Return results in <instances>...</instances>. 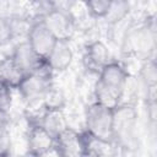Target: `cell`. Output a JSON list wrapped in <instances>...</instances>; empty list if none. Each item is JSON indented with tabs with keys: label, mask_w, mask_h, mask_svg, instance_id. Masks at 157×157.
I'll use <instances>...</instances> for the list:
<instances>
[{
	"label": "cell",
	"mask_w": 157,
	"mask_h": 157,
	"mask_svg": "<svg viewBox=\"0 0 157 157\" xmlns=\"http://www.w3.org/2000/svg\"><path fill=\"white\" fill-rule=\"evenodd\" d=\"M140 78L146 88V99L156 101V83H157V71L155 59L147 58L140 69Z\"/></svg>",
	"instance_id": "cell-15"
},
{
	"label": "cell",
	"mask_w": 157,
	"mask_h": 157,
	"mask_svg": "<svg viewBox=\"0 0 157 157\" xmlns=\"http://www.w3.org/2000/svg\"><path fill=\"white\" fill-rule=\"evenodd\" d=\"M86 131L93 136L113 141V109L93 102L86 109Z\"/></svg>",
	"instance_id": "cell-3"
},
{
	"label": "cell",
	"mask_w": 157,
	"mask_h": 157,
	"mask_svg": "<svg viewBox=\"0 0 157 157\" xmlns=\"http://www.w3.org/2000/svg\"><path fill=\"white\" fill-rule=\"evenodd\" d=\"M86 7L92 17L103 18L112 0H85Z\"/></svg>",
	"instance_id": "cell-20"
},
{
	"label": "cell",
	"mask_w": 157,
	"mask_h": 157,
	"mask_svg": "<svg viewBox=\"0 0 157 157\" xmlns=\"http://www.w3.org/2000/svg\"><path fill=\"white\" fill-rule=\"evenodd\" d=\"M11 58L13 59V61L16 63V65L25 72V74H29L33 72L43 66H45V61L43 59H40L31 48V45L28 44L27 40L18 43L12 53L10 54Z\"/></svg>",
	"instance_id": "cell-10"
},
{
	"label": "cell",
	"mask_w": 157,
	"mask_h": 157,
	"mask_svg": "<svg viewBox=\"0 0 157 157\" xmlns=\"http://www.w3.org/2000/svg\"><path fill=\"white\" fill-rule=\"evenodd\" d=\"M55 139L39 123L31 126L27 134V150L32 156H44L54 151Z\"/></svg>",
	"instance_id": "cell-8"
},
{
	"label": "cell",
	"mask_w": 157,
	"mask_h": 157,
	"mask_svg": "<svg viewBox=\"0 0 157 157\" xmlns=\"http://www.w3.org/2000/svg\"><path fill=\"white\" fill-rule=\"evenodd\" d=\"M55 153L63 157H78L85 156L83 135L71 128H67L55 139Z\"/></svg>",
	"instance_id": "cell-9"
},
{
	"label": "cell",
	"mask_w": 157,
	"mask_h": 157,
	"mask_svg": "<svg viewBox=\"0 0 157 157\" xmlns=\"http://www.w3.org/2000/svg\"><path fill=\"white\" fill-rule=\"evenodd\" d=\"M11 136L10 132L7 131L6 126L0 128V157L9 156L11 153Z\"/></svg>",
	"instance_id": "cell-23"
},
{
	"label": "cell",
	"mask_w": 157,
	"mask_h": 157,
	"mask_svg": "<svg viewBox=\"0 0 157 157\" xmlns=\"http://www.w3.org/2000/svg\"><path fill=\"white\" fill-rule=\"evenodd\" d=\"M26 40L28 42L33 52L44 61L56 43L55 37L49 32V29L39 18L29 26Z\"/></svg>",
	"instance_id": "cell-7"
},
{
	"label": "cell",
	"mask_w": 157,
	"mask_h": 157,
	"mask_svg": "<svg viewBox=\"0 0 157 157\" xmlns=\"http://www.w3.org/2000/svg\"><path fill=\"white\" fill-rule=\"evenodd\" d=\"M15 37L11 20L0 17V47L9 44Z\"/></svg>",
	"instance_id": "cell-21"
},
{
	"label": "cell",
	"mask_w": 157,
	"mask_h": 157,
	"mask_svg": "<svg viewBox=\"0 0 157 157\" xmlns=\"http://www.w3.org/2000/svg\"><path fill=\"white\" fill-rule=\"evenodd\" d=\"M130 9L131 5L129 0H112L103 16V20L108 25H117L130 13Z\"/></svg>",
	"instance_id": "cell-17"
},
{
	"label": "cell",
	"mask_w": 157,
	"mask_h": 157,
	"mask_svg": "<svg viewBox=\"0 0 157 157\" xmlns=\"http://www.w3.org/2000/svg\"><path fill=\"white\" fill-rule=\"evenodd\" d=\"M109 59V49L102 40H93L90 44H87L85 52V60L90 70H93L98 74L101 69L110 61Z\"/></svg>",
	"instance_id": "cell-12"
},
{
	"label": "cell",
	"mask_w": 157,
	"mask_h": 157,
	"mask_svg": "<svg viewBox=\"0 0 157 157\" xmlns=\"http://www.w3.org/2000/svg\"><path fill=\"white\" fill-rule=\"evenodd\" d=\"M155 29L148 25L132 28L124 40V50L136 55H147L148 58L150 53L155 49Z\"/></svg>",
	"instance_id": "cell-6"
},
{
	"label": "cell",
	"mask_w": 157,
	"mask_h": 157,
	"mask_svg": "<svg viewBox=\"0 0 157 157\" xmlns=\"http://www.w3.org/2000/svg\"><path fill=\"white\" fill-rule=\"evenodd\" d=\"M25 72L16 65L11 55L4 58L0 61V80L6 82L12 88H17L18 83L25 77Z\"/></svg>",
	"instance_id": "cell-16"
},
{
	"label": "cell",
	"mask_w": 157,
	"mask_h": 157,
	"mask_svg": "<svg viewBox=\"0 0 157 157\" xmlns=\"http://www.w3.org/2000/svg\"><path fill=\"white\" fill-rule=\"evenodd\" d=\"M83 135V146L85 156H112L115 155V144L110 140L101 139L88 134L87 131L82 132Z\"/></svg>",
	"instance_id": "cell-14"
},
{
	"label": "cell",
	"mask_w": 157,
	"mask_h": 157,
	"mask_svg": "<svg viewBox=\"0 0 157 157\" xmlns=\"http://www.w3.org/2000/svg\"><path fill=\"white\" fill-rule=\"evenodd\" d=\"M137 112L134 105L120 103L113 109V142L120 148H132L136 142Z\"/></svg>",
	"instance_id": "cell-2"
},
{
	"label": "cell",
	"mask_w": 157,
	"mask_h": 157,
	"mask_svg": "<svg viewBox=\"0 0 157 157\" xmlns=\"http://www.w3.org/2000/svg\"><path fill=\"white\" fill-rule=\"evenodd\" d=\"M44 26L55 37L56 40H70L74 33V20L69 12L63 9L54 7L42 18Z\"/></svg>",
	"instance_id": "cell-5"
},
{
	"label": "cell",
	"mask_w": 157,
	"mask_h": 157,
	"mask_svg": "<svg viewBox=\"0 0 157 157\" xmlns=\"http://www.w3.org/2000/svg\"><path fill=\"white\" fill-rule=\"evenodd\" d=\"M50 72L52 71L45 65L33 72L26 74L16 90L20 92L21 97L28 103L42 101L48 88L53 85Z\"/></svg>",
	"instance_id": "cell-4"
},
{
	"label": "cell",
	"mask_w": 157,
	"mask_h": 157,
	"mask_svg": "<svg viewBox=\"0 0 157 157\" xmlns=\"http://www.w3.org/2000/svg\"><path fill=\"white\" fill-rule=\"evenodd\" d=\"M6 117H7V113L0 109V128L6 126Z\"/></svg>",
	"instance_id": "cell-24"
},
{
	"label": "cell",
	"mask_w": 157,
	"mask_h": 157,
	"mask_svg": "<svg viewBox=\"0 0 157 157\" xmlns=\"http://www.w3.org/2000/svg\"><path fill=\"white\" fill-rule=\"evenodd\" d=\"M65 102L66 98L64 92L60 88L55 87L54 85H52L48 88V91L42 98V104L44 109H64Z\"/></svg>",
	"instance_id": "cell-18"
},
{
	"label": "cell",
	"mask_w": 157,
	"mask_h": 157,
	"mask_svg": "<svg viewBox=\"0 0 157 157\" xmlns=\"http://www.w3.org/2000/svg\"><path fill=\"white\" fill-rule=\"evenodd\" d=\"M74 60V52L69 40H56L52 52L45 59L47 67L53 72L65 71Z\"/></svg>",
	"instance_id": "cell-11"
},
{
	"label": "cell",
	"mask_w": 157,
	"mask_h": 157,
	"mask_svg": "<svg viewBox=\"0 0 157 157\" xmlns=\"http://www.w3.org/2000/svg\"><path fill=\"white\" fill-rule=\"evenodd\" d=\"M12 87L0 80V109L9 112L12 104Z\"/></svg>",
	"instance_id": "cell-22"
},
{
	"label": "cell",
	"mask_w": 157,
	"mask_h": 157,
	"mask_svg": "<svg viewBox=\"0 0 157 157\" xmlns=\"http://www.w3.org/2000/svg\"><path fill=\"white\" fill-rule=\"evenodd\" d=\"M39 124L56 139L61 132H64L69 126L64 109H44L40 117Z\"/></svg>",
	"instance_id": "cell-13"
},
{
	"label": "cell",
	"mask_w": 157,
	"mask_h": 157,
	"mask_svg": "<svg viewBox=\"0 0 157 157\" xmlns=\"http://www.w3.org/2000/svg\"><path fill=\"white\" fill-rule=\"evenodd\" d=\"M20 0H0V17L11 20L20 17Z\"/></svg>",
	"instance_id": "cell-19"
},
{
	"label": "cell",
	"mask_w": 157,
	"mask_h": 157,
	"mask_svg": "<svg viewBox=\"0 0 157 157\" xmlns=\"http://www.w3.org/2000/svg\"><path fill=\"white\" fill-rule=\"evenodd\" d=\"M128 81L129 74L125 67L117 61H109L98 72L94 85L96 102L114 109L121 103Z\"/></svg>",
	"instance_id": "cell-1"
}]
</instances>
